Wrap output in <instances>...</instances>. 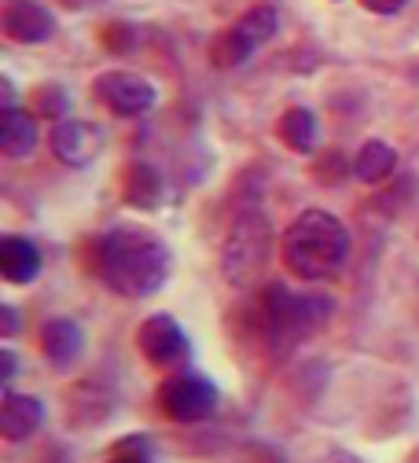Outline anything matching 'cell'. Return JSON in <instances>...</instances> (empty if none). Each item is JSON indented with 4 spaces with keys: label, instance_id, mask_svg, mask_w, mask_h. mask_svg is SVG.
<instances>
[{
    "label": "cell",
    "instance_id": "cell-19",
    "mask_svg": "<svg viewBox=\"0 0 419 463\" xmlns=\"http://www.w3.org/2000/svg\"><path fill=\"white\" fill-rule=\"evenodd\" d=\"M30 110L37 118H48V122H63L67 110H71V96L63 85H37L30 92Z\"/></svg>",
    "mask_w": 419,
    "mask_h": 463
},
{
    "label": "cell",
    "instance_id": "cell-16",
    "mask_svg": "<svg viewBox=\"0 0 419 463\" xmlns=\"http://www.w3.org/2000/svg\"><path fill=\"white\" fill-rule=\"evenodd\" d=\"M276 133H280V140H283L290 151L313 155V147H317V118H313V110H306V107H287V110L280 114V122H276Z\"/></svg>",
    "mask_w": 419,
    "mask_h": 463
},
{
    "label": "cell",
    "instance_id": "cell-10",
    "mask_svg": "<svg viewBox=\"0 0 419 463\" xmlns=\"http://www.w3.org/2000/svg\"><path fill=\"white\" fill-rule=\"evenodd\" d=\"M81 345H85V338H81V327L74 320L52 317V320L41 324V354L48 357V364L71 368L78 361V354H81Z\"/></svg>",
    "mask_w": 419,
    "mask_h": 463
},
{
    "label": "cell",
    "instance_id": "cell-12",
    "mask_svg": "<svg viewBox=\"0 0 419 463\" xmlns=\"http://www.w3.org/2000/svg\"><path fill=\"white\" fill-rule=\"evenodd\" d=\"M0 272L8 283H33L41 276V250L37 243L23 240V236H5L0 240Z\"/></svg>",
    "mask_w": 419,
    "mask_h": 463
},
{
    "label": "cell",
    "instance_id": "cell-11",
    "mask_svg": "<svg viewBox=\"0 0 419 463\" xmlns=\"http://www.w3.org/2000/svg\"><path fill=\"white\" fill-rule=\"evenodd\" d=\"M44 423V404L30 393H8L0 404V434L8 441H26Z\"/></svg>",
    "mask_w": 419,
    "mask_h": 463
},
{
    "label": "cell",
    "instance_id": "cell-25",
    "mask_svg": "<svg viewBox=\"0 0 419 463\" xmlns=\"http://www.w3.org/2000/svg\"><path fill=\"white\" fill-rule=\"evenodd\" d=\"M12 372H15V357L12 354H0V375H5V383L12 379Z\"/></svg>",
    "mask_w": 419,
    "mask_h": 463
},
{
    "label": "cell",
    "instance_id": "cell-23",
    "mask_svg": "<svg viewBox=\"0 0 419 463\" xmlns=\"http://www.w3.org/2000/svg\"><path fill=\"white\" fill-rule=\"evenodd\" d=\"M15 331H19L15 309H12V306H0V335H15Z\"/></svg>",
    "mask_w": 419,
    "mask_h": 463
},
{
    "label": "cell",
    "instance_id": "cell-14",
    "mask_svg": "<svg viewBox=\"0 0 419 463\" xmlns=\"http://www.w3.org/2000/svg\"><path fill=\"white\" fill-rule=\"evenodd\" d=\"M122 199L137 210H151L162 199V177L148 162H126L122 169Z\"/></svg>",
    "mask_w": 419,
    "mask_h": 463
},
{
    "label": "cell",
    "instance_id": "cell-9",
    "mask_svg": "<svg viewBox=\"0 0 419 463\" xmlns=\"http://www.w3.org/2000/svg\"><path fill=\"white\" fill-rule=\"evenodd\" d=\"M48 144H52V155H55L59 162H67V165L78 169V165L96 162V155L103 151V133H100V126H92V122L63 118V122L52 126Z\"/></svg>",
    "mask_w": 419,
    "mask_h": 463
},
{
    "label": "cell",
    "instance_id": "cell-8",
    "mask_svg": "<svg viewBox=\"0 0 419 463\" xmlns=\"http://www.w3.org/2000/svg\"><path fill=\"white\" fill-rule=\"evenodd\" d=\"M0 30L15 44H44L55 33V15L41 0H5V8H0Z\"/></svg>",
    "mask_w": 419,
    "mask_h": 463
},
{
    "label": "cell",
    "instance_id": "cell-13",
    "mask_svg": "<svg viewBox=\"0 0 419 463\" xmlns=\"http://www.w3.org/2000/svg\"><path fill=\"white\" fill-rule=\"evenodd\" d=\"M33 144H37V114L5 107V114H0V151H5V158H26Z\"/></svg>",
    "mask_w": 419,
    "mask_h": 463
},
{
    "label": "cell",
    "instance_id": "cell-1",
    "mask_svg": "<svg viewBox=\"0 0 419 463\" xmlns=\"http://www.w3.org/2000/svg\"><path fill=\"white\" fill-rule=\"evenodd\" d=\"M96 272L122 298H148L169 276V250L155 232L118 224L96 240Z\"/></svg>",
    "mask_w": 419,
    "mask_h": 463
},
{
    "label": "cell",
    "instance_id": "cell-3",
    "mask_svg": "<svg viewBox=\"0 0 419 463\" xmlns=\"http://www.w3.org/2000/svg\"><path fill=\"white\" fill-rule=\"evenodd\" d=\"M331 298L328 295H290L283 283L265 287L262 313H265V331L276 345H298L320 331L331 320Z\"/></svg>",
    "mask_w": 419,
    "mask_h": 463
},
{
    "label": "cell",
    "instance_id": "cell-2",
    "mask_svg": "<svg viewBox=\"0 0 419 463\" xmlns=\"http://www.w3.org/2000/svg\"><path fill=\"white\" fill-rule=\"evenodd\" d=\"M346 254H349L346 224L320 206L302 210L283 232V265L298 279H320L335 272L346 261Z\"/></svg>",
    "mask_w": 419,
    "mask_h": 463
},
{
    "label": "cell",
    "instance_id": "cell-17",
    "mask_svg": "<svg viewBox=\"0 0 419 463\" xmlns=\"http://www.w3.org/2000/svg\"><path fill=\"white\" fill-rule=\"evenodd\" d=\"M67 409H71V423H74V427H96V423H103L107 412H110V393L100 390L96 383H78V386L71 390Z\"/></svg>",
    "mask_w": 419,
    "mask_h": 463
},
{
    "label": "cell",
    "instance_id": "cell-6",
    "mask_svg": "<svg viewBox=\"0 0 419 463\" xmlns=\"http://www.w3.org/2000/svg\"><path fill=\"white\" fill-rule=\"evenodd\" d=\"M92 89H96L100 103L110 114H118V118H140V114H148L158 99L155 85L148 78L133 74V71H107V74L96 78Z\"/></svg>",
    "mask_w": 419,
    "mask_h": 463
},
{
    "label": "cell",
    "instance_id": "cell-4",
    "mask_svg": "<svg viewBox=\"0 0 419 463\" xmlns=\"http://www.w3.org/2000/svg\"><path fill=\"white\" fill-rule=\"evenodd\" d=\"M269 250H272V232L269 221L258 210H243L235 213L228 236L221 243V272L232 287H254L269 265Z\"/></svg>",
    "mask_w": 419,
    "mask_h": 463
},
{
    "label": "cell",
    "instance_id": "cell-7",
    "mask_svg": "<svg viewBox=\"0 0 419 463\" xmlns=\"http://www.w3.org/2000/svg\"><path fill=\"white\" fill-rule=\"evenodd\" d=\"M137 345H140L144 361H151L155 368H181L192 357V342H188L185 327L176 324L169 313L148 317L137 331Z\"/></svg>",
    "mask_w": 419,
    "mask_h": 463
},
{
    "label": "cell",
    "instance_id": "cell-5",
    "mask_svg": "<svg viewBox=\"0 0 419 463\" xmlns=\"http://www.w3.org/2000/svg\"><path fill=\"white\" fill-rule=\"evenodd\" d=\"M217 386L206 375H173L158 386V412L173 423H199L217 409Z\"/></svg>",
    "mask_w": 419,
    "mask_h": 463
},
{
    "label": "cell",
    "instance_id": "cell-22",
    "mask_svg": "<svg viewBox=\"0 0 419 463\" xmlns=\"http://www.w3.org/2000/svg\"><path fill=\"white\" fill-rule=\"evenodd\" d=\"M361 5L368 8V12H376V15H397L408 0H361Z\"/></svg>",
    "mask_w": 419,
    "mask_h": 463
},
{
    "label": "cell",
    "instance_id": "cell-21",
    "mask_svg": "<svg viewBox=\"0 0 419 463\" xmlns=\"http://www.w3.org/2000/svg\"><path fill=\"white\" fill-rule=\"evenodd\" d=\"M100 41L110 55H129L137 44H140V30L133 23H107L100 30Z\"/></svg>",
    "mask_w": 419,
    "mask_h": 463
},
{
    "label": "cell",
    "instance_id": "cell-15",
    "mask_svg": "<svg viewBox=\"0 0 419 463\" xmlns=\"http://www.w3.org/2000/svg\"><path fill=\"white\" fill-rule=\"evenodd\" d=\"M394 169H397V151L383 140H365L353 158L357 181H365V184H386L394 177Z\"/></svg>",
    "mask_w": 419,
    "mask_h": 463
},
{
    "label": "cell",
    "instance_id": "cell-20",
    "mask_svg": "<svg viewBox=\"0 0 419 463\" xmlns=\"http://www.w3.org/2000/svg\"><path fill=\"white\" fill-rule=\"evenodd\" d=\"M235 26L243 30V33L262 48L265 41H272V37H276V30H280V15H276V8H272V5H254V8H247V12H243V19H239Z\"/></svg>",
    "mask_w": 419,
    "mask_h": 463
},
{
    "label": "cell",
    "instance_id": "cell-18",
    "mask_svg": "<svg viewBox=\"0 0 419 463\" xmlns=\"http://www.w3.org/2000/svg\"><path fill=\"white\" fill-rule=\"evenodd\" d=\"M258 52V44L239 30V26H228V30H221L217 37H214V44H210V60L221 67V71H232V67H243L251 55Z\"/></svg>",
    "mask_w": 419,
    "mask_h": 463
},
{
    "label": "cell",
    "instance_id": "cell-24",
    "mask_svg": "<svg viewBox=\"0 0 419 463\" xmlns=\"http://www.w3.org/2000/svg\"><path fill=\"white\" fill-rule=\"evenodd\" d=\"M107 463H151V456H140V452H114Z\"/></svg>",
    "mask_w": 419,
    "mask_h": 463
}]
</instances>
